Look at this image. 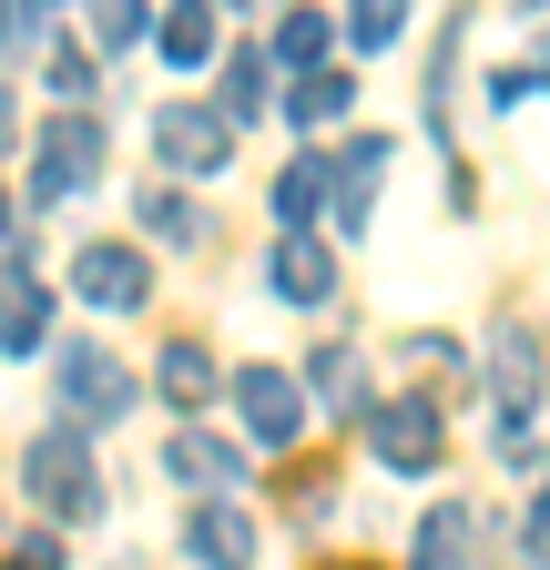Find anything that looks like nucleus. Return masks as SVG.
<instances>
[{
	"label": "nucleus",
	"mask_w": 550,
	"mask_h": 570,
	"mask_svg": "<svg viewBox=\"0 0 550 570\" xmlns=\"http://www.w3.org/2000/svg\"><path fill=\"white\" fill-rule=\"evenodd\" d=\"M51 417L82 428V439L132 417V367H122L102 336H61V346H51Z\"/></svg>",
	"instance_id": "obj_1"
},
{
	"label": "nucleus",
	"mask_w": 550,
	"mask_h": 570,
	"mask_svg": "<svg viewBox=\"0 0 550 570\" xmlns=\"http://www.w3.org/2000/svg\"><path fill=\"white\" fill-rule=\"evenodd\" d=\"M21 489L41 499L51 520H102V469H92V439L82 428H41V439L21 449Z\"/></svg>",
	"instance_id": "obj_2"
},
{
	"label": "nucleus",
	"mask_w": 550,
	"mask_h": 570,
	"mask_svg": "<svg viewBox=\"0 0 550 570\" xmlns=\"http://www.w3.org/2000/svg\"><path fill=\"white\" fill-rule=\"evenodd\" d=\"M102 122L92 112H51L41 122V142H31V204H72V194H92L102 184Z\"/></svg>",
	"instance_id": "obj_3"
},
{
	"label": "nucleus",
	"mask_w": 550,
	"mask_h": 570,
	"mask_svg": "<svg viewBox=\"0 0 550 570\" xmlns=\"http://www.w3.org/2000/svg\"><path fill=\"white\" fill-rule=\"evenodd\" d=\"M154 154H164L184 184H215V174L235 164V122L204 112V102H164V112H154Z\"/></svg>",
	"instance_id": "obj_4"
},
{
	"label": "nucleus",
	"mask_w": 550,
	"mask_h": 570,
	"mask_svg": "<svg viewBox=\"0 0 550 570\" xmlns=\"http://www.w3.org/2000/svg\"><path fill=\"white\" fill-rule=\"evenodd\" d=\"M367 449H377V469H397V479H429L439 449H449V428H439L429 397H387V407L367 417Z\"/></svg>",
	"instance_id": "obj_5"
},
{
	"label": "nucleus",
	"mask_w": 550,
	"mask_h": 570,
	"mask_svg": "<svg viewBox=\"0 0 550 570\" xmlns=\"http://www.w3.org/2000/svg\"><path fill=\"white\" fill-rule=\"evenodd\" d=\"M235 417H245L255 449H286L296 428H306V387L286 367H235Z\"/></svg>",
	"instance_id": "obj_6"
},
{
	"label": "nucleus",
	"mask_w": 550,
	"mask_h": 570,
	"mask_svg": "<svg viewBox=\"0 0 550 570\" xmlns=\"http://www.w3.org/2000/svg\"><path fill=\"white\" fill-rule=\"evenodd\" d=\"M41 346H51V285L21 255H0V356H41Z\"/></svg>",
	"instance_id": "obj_7"
},
{
	"label": "nucleus",
	"mask_w": 550,
	"mask_h": 570,
	"mask_svg": "<svg viewBox=\"0 0 550 570\" xmlns=\"http://www.w3.org/2000/svg\"><path fill=\"white\" fill-rule=\"evenodd\" d=\"M540 336H520V326H500L490 336V397H500V439H510V428L520 417H540Z\"/></svg>",
	"instance_id": "obj_8"
},
{
	"label": "nucleus",
	"mask_w": 550,
	"mask_h": 570,
	"mask_svg": "<svg viewBox=\"0 0 550 570\" xmlns=\"http://www.w3.org/2000/svg\"><path fill=\"white\" fill-rule=\"evenodd\" d=\"M184 550L204 570H255V520L235 510V499H204V510L184 520Z\"/></svg>",
	"instance_id": "obj_9"
},
{
	"label": "nucleus",
	"mask_w": 550,
	"mask_h": 570,
	"mask_svg": "<svg viewBox=\"0 0 550 570\" xmlns=\"http://www.w3.org/2000/svg\"><path fill=\"white\" fill-rule=\"evenodd\" d=\"M265 285H275L286 306H326V296H336V255H326L316 235H286V245H275V265H265Z\"/></svg>",
	"instance_id": "obj_10"
},
{
	"label": "nucleus",
	"mask_w": 550,
	"mask_h": 570,
	"mask_svg": "<svg viewBox=\"0 0 550 570\" xmlns=\"http://www.w3.org/2000/svg\"><path fill=\"white\" fill-rule=\"evenodd\" d=\"M164 469L184 479V489H245V449H225V439H204V428H174V449H164Z\"/></svg>",
	"instance_id": "obj_11"
},
{
	"label": "nucleus",
	"mask_w": 550,
	"mask_h": 570,
	"mask_svg": "<svg viewBox=\"0 0 550 570\" xmlns=\"http://www.w3.org/2000/svg\"><path fill=\"white\" fill-rule=\"evenodd\" d=\"M387 154H397L387 132H357L347 164H336V225H347V235L367 225V204H377V184H387Z\"/></svg>",
	"instance_id": "obj_12"
},
{
	"label": "nucleus",
	"mask_w": 550,
	"mask_h": 570,
	"mask_svg": "<svg viewBox=\"0 0 550 570\" xmlns=\"http://www.w3.org/2000/svg\"><path fill=\"white\" fill-rule=\"evenodd\" d=\"M72 285H82L92 306H144V255H132V245H82Z\"/></svg>",
	"instance_id": "obj_13"
},
{
	"label": "nucleus",
	"mask_w": 550,
	"mask_h": 570,
	"mask_svg": "<svg viewBox=\"0 0 550 570\" xmlns=\"http://www.w3.org/2000/svg\"><path fill=\"white\" fill-rule=\"evenodd\" d=\"M326 184H336V164H326V154H296L286 174H275V225L306 235V225H316V204H326Z\"/></svg>",
	"instance_id": "obj_14"
},
{
	"label": "nucleus",
	"mask_w": 550,
	"mask_h": 570,
	"mask_svg": "<svg viewBox=\"0 0 550 570\" xmlns=\"http://www.w3.org/2000/svg\"><path fill=\"white\" fill-rule=\"evenodd\" d=\"M154 41H164V61H174V71H204V61H215V0H174Z\"/></svg>",
	"instance_id": "obj_15"
},
{
	"label": "nucleus",
	"mask_w": 550,
	"mask_h": 570,
	"mask_svg": "<svg viewBox=\"0 0 550 570\" xmlns=\"http://www.w3.org/2000/svg\"><path fill=\"white\" fill-rule=\"evenodd\" d=\"M407 570H469V499H439L419 520V560Z\"/></svg>",
	"instance_id": "obj_16"
},
{
	"label": "nucleus",
	"mask_w": 550,
	"mask_h": 570,
	"mask_svg": "<svg viewBox=\"0 0 550 570\" xmlns=\"http://www.w3.org/2000/svg\"><path fill=\"white\" fill-rule=\"evenodd\" d=\"M306 377H316V397H326V407L377 417V407H367V367H357V346H347V336H336V346H316V367H306Z\"/></svg>",
	"instance_id": "obj_17"
},
{
	"label": "nucleus",
	"mask_w": 550,
	"mask_h": 570,
	"mask_svg": "<svg viewBox=\"0 0 550 570\" xmlns=\"http://www.w3.org/2000/svg\"><path fill=\"white\" fill-rule=\"evenodd\" d=\"M154 387H164L174 407H204V397H215V356H204L194 336H174V346H164V367H154Z\"/></svg>",
	"instance_id": "obj_18"
},
{
	"label": "nucleus",
	"mask_w": 550,
	"mask_h": 570,
	"mask_svg": "<svg viewBox=\"0 0 550 570\" xmlns=\"http://www.w3.org/2000/svg\"><path fill=\"white\" fill-rule=\"evenodd\" d=\"M82 31H92V51H132L154 31V11L144 0H82Z\"/></svg>",
	"instance_id": "obj_19"
},
{
	"label": "nucleus",
	"mask_w": 550,
	"mask_h": 570,
	"mask_svg": "<svg viewBox=\"0 0 550 570\" xmlns=\"http://www.w3.org/2000/svg\"><path fill=\"white\" fill-rule=\"evenodd\" d=\"M347 102H357L347 71H296V92H286V112H296V122H336Z\"/></svg>",
	"instance_id": "obj_20"
},
{
	"label": "nucleus",
	"mask_w": 550,
	"mask_h": 570,
	"mask_svg": "<svg viewBox=\"0 0 550 570\" xmlns=\"http://www.w3.org/2000/svg\"><path fill=\"white\" fill-rule=\"evenodd\" d=\"M347 41L357 51H397L407 41V0H347Z\"/></svg>",
	"instance_id": "obj_21"
},
{
	"label": "nucleus",
	"mask_w": 550,
	"mask_h": 570,
	"mask_svg": "<svg viewBox=\"0 0 550 570\" xmlns=\"http://www.w3.org/2000/svg\"><path fill=\"white\" fill-rule=\"evenodd\" d=\"M132 225H154L164 245H204V235H215V225H204L194 204H174V194H132Z\"/></svg>",
	"instance_id": "obj_22"
},
{
	"label": "nucleus",
	"mask_w": 550,
	"mask_h": 570,
	"mask_svg": "<svg viewBox=\"0 0 550 570\" xmlns=\"http://www.w3.org/2000/svg\"><path fill=\"white\" fill-rule=\"evenodd\" d=\"M275 61H286V71H326V21L286 11V21H275Z\"/></svg>",
	"instance_id": "obj_23"
},
{
	"label": "nucleus",
	"mask_w": 550,
	"mask_h": 570,
	"mask_svg": "<svg viewBox=\"0 0 550 570\" xmlns=\"http://www.w3.org/2000/svg\"><path fill=\"white\" fill-rule=\"evenodd\" d=\"M255 112H265V61L225 51V122H255Z\"/></svg>",
	"instance_id": "obj_24"
},
{
	"label": "nucleus",
	"mask_w": 550,
	"mask_h": 570,
	"mask_svg": "<svg viewBox=\"0 0 550 570\" xmlns=\"http://www.w3.org/2000/svg\"><path fill=\"white\" fill-rule=\"evenodd\" d=\"M41 82H51V102H61V112H82V92H92V61H82V51H51V61H41Z\"/></svg>",
	"instance_id": "obj_25"
},
{
	"label": "nucleus",
	"mask_w": 550,
	"mask_h": 570,
	"mask_svg": "<svg viewBox=\"0 0 550 570\" xmlns=\"http://www.w3.org/2000/svg\"><path fill=\"white\" fill-rule=\"evenodd\" d=\"M540 92H550V71H540V61H510L500 82H490V102H500V112H520V102H540Z\"/></svg>",
	"instance_id": "obj_26"
},
{
	"label": "nucleus",
	"mask_w": 550,
	"mask_h": 570,
	"mask_svg": "<svg viewBox=\"0 0 550 570\" xmlns=\"http://www.w3.org/2000/svg\"><path fill=\"white\" fill-rule=\"evenodd\" d=\"M11 570H61V540H41V530H31V540L11 550Z\"/></svg>",
	"instance_id": "obj_27"
},
{
	"label": "nucleus",
	"mask_w": 550,
	"mask_h": 570,
	"mask_svg": "<svg viewBox=\"0 0 550 570\" xmlns=\"http://www.w3.org/2000/svg\"><path fill=\"white\" fill-rule=\"evenodd\" d=\"M530 560L550 570V499H530Z\"/></svg>",
	"instance_id": "obj_28"
},
{
	"label": "nucleus",
	"mask_w": 550,
	"mask_h": 570,
	"mask_svg": "<svg viewBox=\"0 0 550 570\" xmlns=\"http://www.w3.org/2000/svg\"><path fill=\"white\" fill-rule=\"evenodd\" d=\"M215 11H275V0H215Z\"/></svg>",
	"instance_id": "obj_29"
},
{
	"label": "nucleus",
	"mask_w": 550,
	"mask_h": 570,
	"mask_svg": "<svg viewBox=\"0 0 550 570\" xmlns=\"http://www.w3.org/2000/svg\"><path fill=\"white\" fill-rule=\"evenodd\" d=\"M0 132H11V92H0Z\"/></svg>",
	"instance_id": "obj_30"
},
{
	"label": "nucleus",
	"mask_w": 550,
	"mask_h": 570,
	"mask_svg": "<svg viewBox=\"0 0 550 570\" xmlns=\"http://www.w3.org/2000/svg\"><path fill=\"white\" fill-rule=\"evenodd\" d=\"M520 11H530V21H540V0H520Z\"/></svg>",
	"instance_id": "obj_31"
},
{
	"label": "nucleus",
	"mask_w": 550,
	"mask_h": 570,
	"mask_svg": "<svg viewBox=\"0 0 550 570\" xmlns=\"http://www.w3.org/2000/svg\"><path fill=\"white\" fill-rule=\"evenodd\" d=\"M41 11H51V0H41Z\"/></svg>",
	"instance_id": "obj_32"
}]
</instances>
